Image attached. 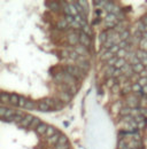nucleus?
<instances>
[{"instance_id": "nucleus-1", "label": "nucleus", "mask_w": 147, "mask_h": 149, "mask_svg": "<svg viewBox=\"0 0 147 149\" xmlns=\"http://www.w3.org/2000/svg\"><path fill=\"white\" fill-rule=\"evenodd\" d=\"M67 71L68 74H70L71 76H74L75 78H82V70L78 68V67H75V66H68L67 67Z\"/></svg>"}, {"instance_id": "nucleus-2", "label": "nucleus", "mask_w": 147, "mask_h": 149, "mask_svg": "<svg viewBox=\"0 0 147 149\" xmlns=\"http://www.w3.org/2000/svg\"><path fill=\"white\" fill-rule=\"evenodd\" d=\"M79 41L82 43L83 46L85 47H91V39L87 35H85L83 31H81V36H79Z\"/></svg>"}, {"instance_id": "nucleus-3", "label": "nucleus", "mask_w": 147, "mask_h": 149, "mask_svg": "<svg viewBox=\"0 0 147 149\" xmlns=\"http://www.w3.org/2000/svg\"><path fill=\"white\" fill-rule=\"evenodd\" d=\"M75 52H76L78 55H86V54L89 53L87 48H86L85 46H83V45H77V46L75 47Z\"/></svg>"}, {"instance_id": "nucleus-4", "label": "nucleus", "mask_w": 147, "mask_h": 149, "mask_svg": "<svg viewBox=\"0 0 147 149\" xmlns=\"http://www.w3.org/2000/svg\"><path fill=\"white\" fill-rule=\"evenodd\" d=\"M33 116H31V115H28V116H24V118H23V121H22V123H21V125L22 126H24V127H28V126H30L31 125V123H32V121H33Z\"/></svg>"}, {"instance_id": "nucleus-5", "label": "nucleus", "mask_w": 147, "mask_h": 149, "mask_svg": "<svg viewBox=\"0 0 147 149\" xmlns=\"http://www.w3.org/2000/svg\"><path fill=\"white\" fill-rule=\"evenodd\" d=\"M68 41L70 45H76L78 41H79V37L74 32V33H70L68 35Z\"/></svg>"}, {"instance_id": "nucleus-6", "label": "nucleus", "mask_w": 147, "mask_h": 149, "mask_svg": "<svg viewBox=\"0 0 147 149\" xmlns=\"http://www.w3.org/2000/svg\"><path fill=\"white\" fill-rule=\"evenodd\" d=\"M77 67L82 70V71H87L90 69V64L87 61H78L77 62Z\"/></svg>"}, {"instance_id": "nucleus-7", "label": "nucleus", "mask_w": 147, "mask_h": 149, "mask_svg": "<svg viewBox=\"0 0 147 149\" xmlns=\"http://www.w3.org/2000/svg\"><path fill=\"white\" fill-rule=\"evenodd\" d=\"M128 104H129V108H136L138 106V99H136L135 96H129L128 98Z\"/></svg>"}, {"instance_id": "nucleus-8", "label": "nucleus", "mask_w": 147, "mask_h": 149, "mask_svg": "<svg viewBox=\"0 0 147 149\" xmlns=\"http://www.w3.org/2000/svg\"><path fill=\"white\" fill-rule=\"evenodd\" d=\"M145 69H146V67H145L143 63H139V64H136V66L132 67V70H133L135 74H140V72L144 71Z\"/></svg>"}, {"instance_id": "nucleus-9", "label": "nucleus", "mask_w": 147, "mask_h": 149, "mask_svg": "<svg viewBox=\"0 0 147 149\" xmlns=\"http://www.w3.org/2000/svg\"><path fill=\"white\" fill-rule=\"evenodd\" d=\"M59 96H60L61 101H63V102H69L71 100V95L68 92H61Z\"/></svg>"}, {"instance_id": "nucleus-10", "label": "nucleus", "mask_w": 147, "mask_h": 149, "mask_svg": "<svg viewBox=\"0 0 147 149\" xmlns=\"http://www.w3.org/2000/svg\"><path fill=\"white\" fill-rule=\"evenodd\" d=\"M47 127H48V125H46L45 123H41V124L36 129V132L39 133V134H45L46 131H47Z\"/></svg>"}, {"instance_id": "nucleus-11", "label": "nucleus", "mask_w": 147, "mask_h": 149, "mask_svg": "<svg viewBox=\"0 0 147 149\" xmlns=\"http://www.w3.org/2000/svg\"><path fill=\"white\" fill-rule=\"evenodd\" d=\"M0 101L2 103H9L10 102V95L7 94V93H5V92H1V94H0Z\"/></svg>"}, {"instance_id": "nucleus-12", "label": "nucleus", "mask_w": 147, "mask_h": 149, "mask_svg": "<svg viewBox=\"0 0 147 149\" xmlns=\"http://www.w3.org/2000/svg\"><path fill=\"white\" fill-rule=\"evenodd\" d=\"M56 134V130L53 127V126H49L48 125V127H47V131H46V133H45V135H46V138H52L53 135H55Z\"/></svg>"}, {"instance_id": "nucleus-13", "label": "nucleus", "mask_w": 147, "mask_h": 149, "mask_svg": "<svg viewBox=\"0 0 147 149\" xmlns=\"http://www.w3.org/2000/svg\"><path fill=\"white\" fill-rule=\"evenodd\" d=\"M116 15L115 14H113V13H108L107 14V16L105 17V22L106 23H114L115 22V20H116Z\"/></svg>"}, {"instance_id": "nucleus-14", "label": "nucleus", "mask_w": 147, "mask_h": 149, "mask_svg": "<svg viewBox=\"0 0 147 149\" xmlns=\"http://www.w3.org/2000/svg\"><path fill=\"white\" fill-rule=\"evenodd\" d=\"M119 112H120L122 116H124V117H125V116H130V115L132 114V109H131V108H129V107H124V108H122Z\"/></svg>"}, {"instance_id": "nucleus-15", "label": "nucleus", "mask_w": 147, "mask_h": 149, "mask_svg": "<svg viewBox=\"0 0 147 149\" xmlns=\"http://www.w3.org/2000/svg\"><path fill=\"white\" fill-rule=\"evenodd\" d=\"M107 40H108V35H107L106 31H102V32L99 35V41H100L101 45H104Z\"/></svg>"}, {"instance_id": "nucleus-16", "label": "nucleus", "mask_w": 147, "mask_h": 149, "mask_svg": "<svg viewBox=\"0 0 147 149\" xmlns=\"http://www.w3.org/2000/svg\"><path fill=\"white\" fill-rule=\"evenodd\" d=\"M18 102H20V96L17 94H12L10 95V102L13 106H18Z\"/></svg>"}, {"instance_id": "nucleus-17", "label": "nucleus", "mask_w": 147, "mask_h": 149, "mask_svg": "<svg viewBox=\"0 0 147 149\" xmlns=\"http://www.w3.org/2000/svg\"><path fill=\"white\" fill-rule=\"evenodd\" d=\"M136 55H137V58L140 60V61H144L145 59H147V52H145V51H138L137 53H136Z\"/></svg>"}, {"instance_id": "nucleus-18", "label": "nucleus", "mask_w": 147, "mask_h": 149, "mask_svg": "<svg viewBox=\"0 0 147 149\" xmlns=\"http://www.w3.org/2000/svg\"><path fill=\"white\" fill-rule=\"evenodd\" d=\"M125 64H127L125 59H119L117 62H116V64H115V68H116V69H122Z\"/></svg>"}, {"instance_id": "nucleus-19", "label": "nucleus", "mask_w": 147, "mask_h": 149, "mask_svg": "<svg viewBox=\"0 0 147 149\" xmlns=\"http://www.w3.org/2000/svg\"><path fill=\"white\" fill-rule=\"evenodd\" d=\"M38 110H40V111H48L49 110V106H47L45 102H40L39 104H38Z\"/></svg>"}, {"instance_id": "nucleus-20", "label": "nucleus", "mask_w": 147, "mask_h": 149, "mask_svg": "<svg viewBox=\"0 0 147 149\" xmlns=\"http://www.w3.org/2000/svg\"><path fill=\"white\" fill-rule=\"evenodd\" d=\"M59 139H60V135L56 133L55 135H53L52 138H49V139H48V144H51V145H55V144H58V142H59Z\"/></svg>"}, {"instance_id": "nucleus-21", "label": "nucleus", "mask_w": 147, "mask_h": 149, "mask_svg": "<svg viewBox=\"0 0 147 149\" xmlns=\"http://www.w3.org/2000/svg\"><path fill=\"white\" fill-rule=\"evenodd\" d=\"M120 36H121V40H122V41H128V40H129V37H130V32H129L128 30H125V31L122 32Z\"/></svg>"}, {"instance_id": "nucleus-22", "label": "nucleus", "mask_w": 147, "mask_h": 149, "mask_svg": "<svg viewBox=\"0 0 147 149\" xmlns=\"http://www.w3.org/2000/svg\"><path fill=\"white\" fill-rule=\"evenodd\" d=\"M43 102H45L49 107H55V104H56V100H54V99H44Z\"/></svg>"}, {"instance_id": "nucleus-23", "label": "nucleus", "mask_w": 147, "mask_h": 149, "mask_svg": "<svg viewBox=\"0 0 147 149\" xmlns=\"http://www.w3.org/2000/svg\"><path fill=\"white\" fill-rule=\"evenodd\" d=\"M114 56H116V55H114L113 53H110V52L108 51V52H106V53L101 56V59H102V60H107V61H109V60H110V59H113Z\"/></svg>"}, {"instance_id": "nucleus-24", "label": "nucleus", "mask_w": 147, "mask_h": 149, "mask_svg": "<svg viewBox=\"0 0 147 149\" xmlns=\"http://www.w3.org/2000/svg\"><path fill=\"white\" fill-rule=\"evenodd\" d=\"M131 87H132V91H133L135 93H137V94L142 92V85H140L139 83H136V84H133Z\"/></svg>"}, {"instance_id": "nucleus-25", "label": "nucleus", "mask_w": 147, "mask_h": 149, "mask_svg": "<svg viewBox=\"0 0 147 149\" xmlns=\"http://www.w3.org/2000/svg\"><path fill=\"white\" fill-rule=\"evenodd\" d=\"M25 108H26V109H29V110H33V109H36V108H37V104H36L35 102H32V101L28 100V102H26V104H25Z\"/></svg>"}, {"instance_id": "nucleus-26", "label": "nucleus", "mask_w": 147, "mask_h": 149, "mask_svg": "<svg viewBox=\"0 0 147 149\" xmlns=\"http://www.w3.org/2000/svg\"><path fill=\"white\" fill-rule=\"evenodd\" d=\"M28 102V99L24 96H20V102H18V107L21 108H25V104Z\"/></svg>"}, {"instance_id": "nucleus-27", "label": "nucleus", "mask_w": 147, "mask_h": 149, "mask_svg": "<svg viewBox=\"0 0 147 149\" xmlns=\"http://www.w3.org/2000/svg\"><path fill=\"white\" fill-rule=\"evenodd\" d=\"M115 68L114 67H109L108 69H107V71H106V77L107 78H109V77H113L114 76V72H115Z\"/></svg>"}, {"instance_id": "nucleus-28", "label": "nucleus", "mask_w": 147, "mask_h": 149, "mask_svg": "<svg viewBox=\"0 0 147 149\" xmlns=\"http://www.w3.org/2000/svg\"><path fill=\"white\" fill-rule=\"evenodd\" d=\"M69 8H70V14H71V15H72L74 17L78 15V14H77L78 12H77L76 7H74V3H72V2H70V6H69Z\"/></svg>"}, {"instance_id": "nucleus-29", "label": "nucleus", "mask_w": 147, "mask_h": 149, "mask_svg": "<svg viewBox=\"0 0 147 149\" xmlns=\"http://www.w3.org/2000/svg\"><path fill=\"white\" fill-rule=\"evenodd\" d=\"M67 26H68V22L66 20H62V21H60L58 23V28L59 29H67Z\"/></svg>"}, {"instance_id": "nucleus-30", "label": "nucleus", "mask_w": 147, "mask_h": 149, "mask_svg": "<svg viewBox=\"0 0 147 149\" xmlns=\"http://www.w3.org/2000/svg\"><path fill=\"white\" fill-rule=\"evenodd\" d=\"M137 28H138V30L140 31V32H146V25L143 23V22H138L137 23Z\"/></svg>"}, {"instance_id": "nucleus-31", "label": "nucleus", "mask_w": 147, "mask_h": 149, "mask_svg": "<svg viewBox=\"0 0 147 149\" xmlns=\"http://www.w3.org/2000/svg\"><path fill=\"white\" fill-rule=\"evenodd\" d=\"M117 60H119V58H117V56H114L113 59H110L109 61H107V64H108V67H115V64H116Z\"/></svg>"}, {"instance_id": "nucleus-32", "label": "nucleus", "mask_w": 147, "mask_h": 149, "mask_svg": "<svg viewBox=\"0 0 147 149\" xmlns=\"http://www.w3.org/2000/svg\"><path fill=\"white\" fill-rule=\"evenodd\" d=\"M40 124H41V123H40V121H39V118H37V117H35L30 126H31V127H36V129H37V127H38V126H39Z\"/></svg>"}, {"instance_id": "nucleus-33", "label": "nucleus", "mask_w": 147, "mask_h": 149, "mask_svg": "<svg viewBox=\"0 0 147 149\" xmlns=\"http://www.w3.org/2000/svg\"><path fill=\"white\" fill-rule=\"evenodd\" d=\"M68 144V139L66 135H60V139H59V142L58 145H67Z\"/></svg>"}, {"instance_id": "nucleus-34", "label": "nucleus", "mask_w": 147, "mask_h": 149, "mask_svg": "<svg viewBox=\"0 0 147 149\" xmlns=\"http://www.w3.org/2000/svg\"><path fill=\"white\" fill-rule=\"evenodd\" d=\"M83 32H84L85 35H87V36H91V35H92V30H91V28H90L89 24L85 25V26H83Z\"/></svg>"}, {"instance_id": "nucleus-35", "label": "nucleus", "mask_w": 147, "mask_h": 149, "mask_svg": "<svg viewBox=\"0 0 147 149\" xmlns=\"http://www.w3.org/2000/svg\"><path fill=\"white\" fill-rule=\"evenodd\" d=\"M116 56H117L119 59H124V56H127V51H125V49H120V51L117 52Z\"/></svg>"}, {"instance_id": "nucleus-36", "label": "nucleus", "mask_w": 147, "mask_h": 149, "mask_svg": "<svg viewBox=\"0 0 147 149\" xmlns=\"http://www.w3.org/2000/svg\"><path fill=\"white\" fill-rule=\"evenodd\" d=\"M139 63H142V62H140V60L137 58V55H136V56H133V58L130 60V64H131L132 67H133V66H136V64H139Z\"/></svg>"}, {"instance_id": "nucleus-37", "label": "nucleus", "mask_w": 147, "mask_h": 149, "mask_svg": "<svg viewBox=\"0 0 147 149\" xmlns=\"http://www.w3.org/2000/svg\"><path fill=\"white\" fill-rule=\"evenodd\" d=\"M115 83H116L115 78H109V79L107 80L106 85H107V87H110V88H113V87H114V84H115Z\"/></svg>"}, {"instance_id": "nucleus-38", "label": "nucleus", "mask_w": 147, "mask_h": 149, "mask_svg": "<svg viewBox=\"0 0 147 149\" xmlns=\"http://www.w3.org/2000/svg\"><path fill=\"white\" fill-rule=\"evenodd\" d=\"M140 48H142V51L147 52V40L146 39H142V40H140Z\"/></svg>"}, {"instance_id": "nucleus-39", "label": "nucleus", "mask_w": 147, "mask_h": 149, "mask_svg": "<svg viewBox=\"0 0 147 149\" xmlns=\"http://www.w3.org/2000/svg\"><path fill=\"white\" fill-rule=\"evenodd\" d=\"M120 49H121V48H120V46H119V45H114V46L109 49V52H110V53H113L114 55H116V54H117V52H119Z\"/></svg>"}, {"instance_id": "nucleus-40", "label": "nucleus", "mask_w": 147, "mask_h": 149, "mask_svg": "<svg viewBox=\"0 0 147 149\" xmlns=\"http://www.w3.org/2000/svg\"><path fill=\"white\" fill-rule=\"evenodd\" d=\"M47 5H51V9L53 10H59V3L58 2H47Z\"/></svg>"}, {"instance_id": "nucleus-41", "label": "nucleus", "mask_w": 147, "mask_h": 149, "mask_svg": "<svg viewBox=\"0 0 147 149\" xmlns=\"http://www.w3.org/2000/svg\"><path fill=\"white\" fill-rule=\"evenodd\" d=\"M135 121H136L137 124H139V123H142V122L145 121V117L143 115H138V116H135Z\"/></svg>"}, {"instance_id": "nucleus-42", "label": "nucleus", "mask_w": 147, "mask_h": 149, "mask_svg": "<svg viewBox=\"0 0 147 149\" xmlns=\"http://www.w3.org/2000/svg\"><path fill=\"white\" fill-rule=\"evenodd\" d=\"M81 6H84V12L87 14L89 13V7H87V1H78Z\"/></svg>"}, {"instance_id": "nucleus-43", "label": "nucleus", "mask_w": 147, "mask_h": 149, "mask_svg": "<svg viewBox=\"0 0 147 149\" xmlns=\"http://www.w3.org/2000/svg\"><path fill=\"white\" fill-rule=\"evenodd\" d=\"M14 114H15V111H14V110L8 109V110H7V112H6V115H5V117H6V118H10V117H13V116H14Z\"/></svg>"}, {"instance_id": "nucleus-44", "label": "nucleus", "mask_w": 147, "mask_h": 149, "mask_svg": "<svg viewBox=\"0 0 147 149\" xmlns=\"http://www.w3.org/2000/svg\"><path fill=\"white\" fill-rule=\"evenodd\" d=\"M127 148V144L124 140H120L119 141V149H125Z\"/></svg>"}, {"instance_id": "nucleus-45", "label": "nucleus", "mask_w": 147, "mask_h": 149, "mask_svg": "<svg viewBox=\"0 0 147 149\" xmlns=\"http://www.w3.org/2000/svg\"><path fill=\"white\" fill-rule=\"evenodd\" d=\"M69 56L71 59H74V60H78V58H79V55L76 52H69Z\"/></svg>"}, {"instance_id": "nucleus-46", "label": "nucleus", "mask_w": 147, "mask_h": 149, "mask_svg": "<svg viewBox=\"0 0 147 149\" xmlns=\"http://www.w3.org/2000/svg\"><path fill=\"white\" fill-rule=\"evenodd\" d=\"M66 21H67L68 23H70V24H71V23L75 21V17H74L72 15H67V17H66Z\"/></svg>"}, {"instance_id": "nucleus-47", "label": "nucleus", "mask_w": 147, "mask_h": 149, "mask_svg": "<svg viewBox=\"0 0 147 149\" xmlns=\"http://www.w3.org/2000/svg\"><path fill=\"white\" fill-rule=\"evenodd\" d=\"M7 110H8V109H7L6 107H3V106L0 108V115H1V117H5V115H6Z\"/></svg>"}, {"instance_id": "nucleus-48", "label": "nucleus", "mask_w": 147, "mask_h": 149, "mask_svg": "<svg viewBox=\"0 0 147 149\" xmlns=\"http://www.w3.org/2000/svg\"><path fill=\"white\" fill-rule=\"evenodd\" d=\"M139 84L142 85V86H147V78H140L139 79Z\"/></svg>"}, {"instance_id": "nucleus-49", "label": "nucleus", "mask_w": 147, "mask_h": 149, "mask_svg": "<svg viewBox=\"0 0 147 149\" xmlns=\"http://www.w3.org/2000/svg\"><path fill=\"white\" fill-rule=\"evenodd\" d=\"M72 28H75V29H79V28H82V25L78 23V22H76V21H74L71 24H70Z\"/></svg>"}, {"instance_id": "nucleus-50", "label": "nucleus", "mask_w": 147, "mask_h": 149, "mask_svg": "<svg viewBox=\"0 0 147 149\" xmlns=\"http://www.w3.org/2000/svg\"><path fill=\"white\" fill-rule=\"evenodd\" d=\"M122 74H123V72H122V70H121V69H116V70H115V72H114V76H113V77H114V78L120 77Z\"/></svg>"}, {"instance_id": "nucleus-51", "label": "nucleus", "mask_w": 147, "mask_h": 149, "mask_svg": "<svg viewBox=\"0 0 147 149\" xmlns=\"http://www.w3.org/2000/svg\"><path fill=\"white\" fill-rule=\"evenodd\" d=\"M55 149H69V145L67 144V145H58Z\"/></svg>"}, {"instance_id": "nucleus-52", "label": "nucleus", "mask_w": 147, "mask_h": 149, "mask_svg": "<svg viewBox=\"0 0 147 149\" xmlns=\"http://www.w3.org/2000/svg\"><path fill=\"white\" fill-rule=\"evenodd\" d=\"M130 91H132V87H131V86H129V87H125V88L122 91V94H127V93H129Z\"/></svg>"}, {"instance_id": "nucleus-53", "label": "nucleus", "mask_w": 147, "mask_h": 149, "mask_svg": "<svg viewBox=\"0 0 147 149\" xmlns=\"http://www.w3.org/2000/svg\"><path fill=\"white\" fill-rule=\"evenodd\" d=\"M140 115H143L144 117L147 116V109L146 108H140Z\"/></svg>"}, {"instance_id": "nucleus-54", "label": "nucleus", "mask_w": 147, "mask_h": 149, "mask_svg": "<svg viewBox=\"0 0 147 149\" xmlns=\"http://www.w3.org/2000/svg\"><path fill=\"white\" fill-rule=\"evenodd\" d=\"M139 76H140V78H147V70L145 69L144 71H142L140 74H139Z\"/></svg>"}, {"instance_id": "nucleus-55", "label": "nucleus", "mask_w": 147, "mask_h": 149, "mask_svg": "<svg viewBox=\"0 0 147 149\" xmlns=\"http://www.w3.org/2000/svg\"><path fill=\"white\" fill-rule=\"evenodd\" d=\"M132 135H133V140H135V141H138V140H140V135H139V134H137V133H133Z\"/></svg>"}, {"instance_id": "nucleus-56", "label": "nucleus", "mask_w": 147, "mask_h": 149, "mask_svg": "<svg viewBox=\"0 0 147 149\" xmlns=\"http://www.w3.org/2000/svg\"><path fill=\"white\" fill-rule=\"evenodd\" d=\"M145 125H146V122L144 121V122H142V123H139V124H138V129H144V127H145Z\"/></svg>"}, {"instance_id": "nucleus-57", "label": "nucleus", "mask_w": 147, "mask_h": 149, "mask_svg": "<svg viewBox=\"0 0 147 149\" xmlns=\"http://www.w3.org/2000/svg\"><path fill=\"white\" fill-rule=\"evenodd\" d=\"M142 22H143L145 25H147V15L143 16V18H142Z\"/></svg>"}, {"instance_id": "nucleus-58", "label": "nucleus", "mask_w": 147, "mask_h": 149, "mask_svg": "<svg viewBox=\"0 0 147 149\" xmlns=\"http://www.w3.org/2000/svg\"><path fill=\"white\" fill-rule=\"evenodd\" d=\"M112 89H113V92H115V93H116V92H119V86H117V85H115Z\"/></svg>"}, {"instance_id": "nucleus-59", "label": "nucleus", "mask_w": 147, "mask_h": 149, "mask_svg": "<svg viewBox=\"0 0 147 149\" xmlns=\"http://www.w3.org/2000/svg\"><path fill=\"white\" fill-rule=\"evenodd\" d=\"M143 39H146L147 40V32H144V33H143Z\"/></svg>"}, {"instance_id": "nucleus-60", "label": "nucleus", "mask_w": 147, "mask_h": 149, "mask_svg": "<svg viewBox=\"0 0 147 149\" xmlns=\"http://www.w3.org/2000/svg\"><path fill=\"white\" fill-rule=\"evenodd\" d=\"M142 63H143V64H144L145 67H147V59H145L144 61H142Z\"/></svg>"}, {"instance_id": "nucleus-61", "label": "nucleus", "mask_w": 147, "mask_h": 149, "mask_svg": "<svg viewBox=\"0 0 147 149\" xmlns=\"http://www.w3.org/2000/svg\"><path fill=\"white\" fill-rule=\"evenodd\" d=\"M144 92H145V93H147V86H145V87H144Z\"/></svg>"}, {"instance_id": "nucleus-62", "label": "nucleus", "mask_w": 147, "mask_h": 149, "mask_svg": "<svg viewBox=\"0 0 147 149\" xmlns=\"http://www.w3.org/2000/svg\"><path fill=\"white\" fill-rule=\"evenodd\" d=\"M146 32H147V25H146Z\"/></svg>"}, {"instance_id": "nucleus-63", "label": "nucleus", "mask_w": 147, "mask_h": 149, "mask_svg": "<svg viewBox=\"0 0 147 149\" xmlns=\"http://www.w3.org/2000/svg\"><path fill=\"white\" fill-rule=\"evenodd\" d=\"M146 70H147V67H146Z\"/></svg>"}]
</instances>
